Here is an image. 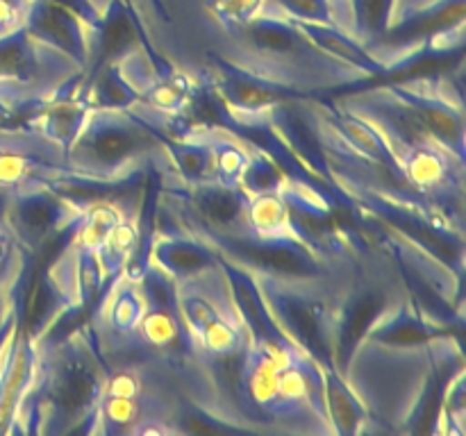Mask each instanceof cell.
<instances>
[{"label": "cell", "instance_id": "6da1fadb", "mask_svg": "<svg viewBox=\"0 0 466 436\" xmlns=\"http://www.w3.org/2000/svg\"><path fill=\"white\" fill-rule=\"evenodd\" d=\"M458 73L417 75L330 98L367 123L400 175L431 203L464 218V98Z\"/></svg>", "mask_w": 466, "mask_h": 436}, {"label": "cell", "instance_id": "7a4b0ae2", "mask_svg": "<svg viewBox=\"0 0 466 436\" xmlns=\"http://www.w3.org/2000/svg\"><path fill=\"white\" fill-rule=\"evenodd\" d=\"M235 282L250 325L237 362V395L253 431L337 434L328 407V368L278 332L241 277L235 275Z\"/></svg>", "mask_w": 466, "mask_h": 436}, {"label": "cell", "instance_id": "3957f363", "mask_svg": "<svg viewBox=\"0 0 466 436\" xmlns=\"http://www.w3.org/2000/svg\"><path fill=\"white\" fill-rule=\"evenodd\" d=\"M464 366L462 348L451 332L423 341L362 336L350 348L339 377L362 407L369 434L417 431L441 380Z\"/></svg>", "mask_w": 466, "mask_h": 436}, {"label": "cell", "instance_id": "277c9868", "mask_svg": "<svg viewBox=\"0 0 466 436\" xmlns=\"http://www.w3.org/2000/svg\"><path fill=\"white\" fill-rule=\"evenodd\" d=\"M205 57L285 95L358 89L385 75L380 68L341 57L323 45L308 25L268 7L246 25L214 36Z\"/></svg>", "mask_w": 466, "mask_h": 436}, {"label": "cell", "instance_id": "5b68a950", "mask_svg": "<svg viewBox=\"0 0 466 436\" xmlns=\"http://www.w3.org/2000/svg\"><path fill=\"white\" fill-rule=\"evenodd\" d=\"M139 200H144L139 184L86 195L85 209L66 230V243L46 266L44 289L48 304L36 325L30 327L36 336L53 334L59 322L76 321L91 309L107 284L100 268V250L112 227Z\"/></svg>", "mask_w": 466, "mask_h": 436}, {"label": "cell", "instance_id": "8992f818", "mask_svg": "<svg viewBox=\"0 0 466 436\" xmlns=\"http://www.w3.org/2000/svg\"><path fill=\"white\" fill-rule=\"evenodd\" d=\"M185 363L137 357L107 366L103 395L82 434H187L189 404L182 377Z\"/></svg>", "mask_w": 466, "mask_h": 436}, {"label": "cell", "instance_id": "52a82bcc", "mask_svg": "<svg viewBox=\"0 0 466 436\" xmlns=\"http://www.w3.org/2000/svg\"><path fill=\"white\" fill-rule=\"evenodd\" d=\"M107 380L86 322L41 339V375L35 393L32 434L82 431L96 413Z\"/></svg>", "mask_w": 466, "mask_h": 436}, {"label": "cell", "instance_id": "ba28073f", "mask_svg": "<svg viewBox=\"0 0 466 436\" xmlns=\"http://www.w3.org/2000/svg\"><path fill=\"white\" fill-rule=\"evenodd\" d=\"M66 164L144 182L173 164V154L168 141L127 107L89 103L66 148Z\"/></svg>", "mask_w": 466, "mask_h": 436}, {"label": "cell", "instance_id": "9c48e42d", "mask_svg": "<svg viewBox=\"0 0 466 436\" xmlns=\"http://www.w3.org/2000/svg\"><path fill=\"white\" fill-rule=\"evenodd\" d=\"M173 295L194 357H239L248 343L250 325L235 275L221 259L173 282Z\"/></svg>", "mask_w": 466, "mask_h": 436}, {"label": "cell", "instance_id": "30bf717a", "mask_svg": "<svg viewBox=\"0 0 466 436\" xmlns=\"http://www.w3.org/2000/svg\"><path fill=\"white\" fill-rule=\"evenodd\" d=\"M146 307L144 266L137 257L105 284L85 321L107 366L141 357L139 334Z\"/></svg>", "mask_w": 466, "mask_h": 436}, {"label": "cell", "instance_id": "8fae6325", "mask_svg": "<svg viewBox=\"0 0 466 436\" xmlns=\"http://www.w3.org/2000/svg\"><path fill=\"white\" fill-rule=\"evenodd\" d=\"M41 339L23 327V313L0 334V434H32Z\"/></svg>", "mask_w": 466, "mask_h": 436}, {"label": "cell", "instance_id": "7c38bea8", "mask_svg": "<svg viewBox=\"0 0 466 436\" xmlns=\"http://www.w3.org/2000/svg\"><path fill=\"white\" fill-rule=\"evenodd\" d=\"M89 193H66V191H30V193L3 198L0 218L14 239L32 254L44 253L46 245L66 234L85 209Z\"/></svg>", "mask_w": 466, "mask_h": 436}, {"label": "cell", "instance_id": "4fadbf2b", "mask_svg": "<svg viewBox=\"0 0 466 436\" xmlns=\"http://www.w3.org/2000/svg\"><path fill=\"white\" fill-rule=\"evenodd\" d=\"M27 30L76 57L85 66L86 77L103 62L100 23L89 21L68 5L57 0H39L30 14Z\"/></svg>", "mask_w": 466, "mask_h": 436}, {"label": "cell", "instance_id": "5bb4252c", "mask_svg": "<svg viewBox=\"0 0 466 436\" xmlns=\"http://www.w3.org/2000/svg\"><path fill=\"white\" fill-rule=\"evenodd\" d=\"M267 7L271 12L282 14L289 21L303 23V25H321L339 30L341 35L358 41L364 48L362 41L358 39V32H355L350 0H267Z\"/></svg>", "mask_w": 466, "mask_h": 436}, {"label": "cell", "instance_id": "9a60e30c", "mask_svg": "<svg viewBox=\"0 0 466 436\" xmlns=\"http://www.w3.org/2000/svg\"><path fill=\"white\" fill-rule=\"evenodd\" d=\"M267 0H200L203 9V57L209 41L223 32L237 30L264 12Z\"/></svg>", "mask_w": 466, "mask_h": 436}, {"label": "cell", "instance_id": "2e32d148", "mask_svg": "<svg viewBox=\"0 0 466 436\" xmlns=\"http://www.w3.org/2000/svg\"><path fill=\"white\" fill-rule=\"evenodd\" d=\"M86 3L91 5V9L96 12V16H98V21H103L105 16H107L109 7L114 5V0H86Z\"/></svg>", "mask_w": 466, "mask_h": 436}]
</instances>
